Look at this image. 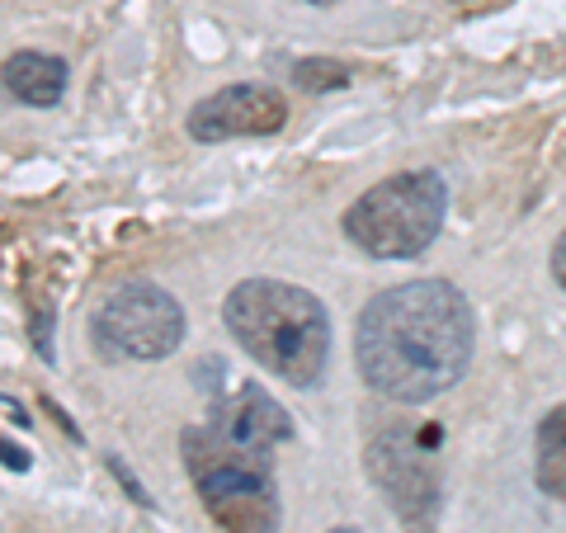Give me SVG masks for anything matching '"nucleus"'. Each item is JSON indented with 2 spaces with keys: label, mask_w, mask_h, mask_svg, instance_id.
<instances>
[{
  "label": "nucleus",
  "mask_w": 566,
  "mask_h": 533,
  "mask_svg": "<svg viewBox=\"0 0 566 533\" xmlns=\"http://www.w3.org/2000/svg\"><path fill=\"white\" fill-rule=\"evenodd\" d=\"M476 322L449 279H411L378 293L354 322V359L378 397L420 406L444 397L472 364Z\"/></svg>",
  "instance_id": "f257e3e1"
},
{
  "label": "nucleus",
  "mask_w": 566,
  "mask_h": 533,
  "mask_svg": "<svg viewBox=\"0 0 566 533\" xmlns=\"http://www.w3.org/2000/svg\"><path fill=\"white\" fill-rule=\"evenodd\" d=\"M227 331L255 364L293 387H312L331 359V316L307 289L283 279H245L222 302Z\"/></svg>",
  "instance_id": "f03ea898"
},
{
  "label": "nucleus",
  "mask_w": 566,
  "mask_h": 533,
  "mask_svg": "<svg viewBox=\"0 0 566 533\" xmlns=\"http://www.w3.org/2000/svg\"><path fill=\"white\" fill-rule=\"evenodd\" d=\"M185 468L199 487L203 510L232 533H274L279 529V482L274 449L241 443L232 435L193 425L185 430Z\"/></svg>",
  "instance_id": "7ed1b4c3"
},
{
  "label": "nucleus",
  "mask_w": 566,
  "mask_h": 533,
  "mask_svg": "<svg viewBox=\"0 0 566 533\" xmlns=\"http://www.w3.org/2000/svg\"><path fill=\"white\" fill-rule=\"evenodd\" d=\"M449 189L434 170H406L349 203L345 237L374 260H416L444 232Z\"/></svg>",
  "instance_id": "20e7f679"
},
{
  "label": "nucleus",
  "mask_w": 566,
  "mask_h": 533,
  "mask_svg": "<svg viewBox=\"0 0 566 533\" xmlns=\"http://www.w3.org/2000/svg\"><path fill=\"white\" fill-rule=\"evenodd\" d=\"M439 443H444L439 425H420V430L392 425V430L374 435L364 453L368 477H374L382 501L406 524V533H430L439 520V468H434Z\"/></svg>",
  "instance_id": "39448f33"
},
{
  "label": "nucleus",
  "mask_w": 566,
  "mask_h": 533,
  "mask_svg": "<svg viewBox=\"0 0 566 533\" xmlns=\"http://www.w3.org/2000/svg\"><path fill=\"white\" fill-rule=\"evenodd\" d=\"M185 331H189L185 307L151 279L123 283L95 312V345L109 359H137V364L166 359V354L180 349Z\"/></svg>",
  "instance_id": "423d86ee"
},
{
  "label": "nucleus",
  "mask_w": 566,
  "mask_h": 533,
  "mask_svg": "<svg viewBox=\"0 0 566 533\" xmlns=\"http://www.w3.org/2000/svg\"><path fill=\"white\" fill-rule=\"evenodd\" d=\"M289 123V100L274 85H222L218 95L189 109L193 142H227V137H270Z\"/></svg>",
  "instance_id": "0eeeda50"
},
{
  "label": "nucleus",
  "mask_w": 566,
  "mask_h": 533,
  "mask_svg": "<svg viewBox=\"0 0 566 533\" xmlns=\"http://www.w3.org/2000/svg\"><path fill=\"white\" fill-rule=\"evenodd\" d=\"M208 425L212 430H222V435H232V439H241V443H260V449H279V443L293 439L289 411H283V406L264 393L260 383L232 387V397L212 406Z\"/></svg>",
  "instance_id": "6e6552de"
},
{
  "label": "nucleus",
  "mask_w": 566,
  "mask_h": 533,
  "mask_svg": "<svg viewBox=\"0 0 566 533\" xmlns=\"http://www.w3.org/2000/svg\"><path fill=\"white\" fill-rule=\"evenodd\" d=\"M0 85L33 109H52L66 95V62L48 58V52H14L0 66Z\"/></svg>",
  "instance_id": "1a4fd4ad"
},
{
  "label": "nucleus",
  "mask_w": 566,
  "mask_h": 533,
  "mask_svg": "<svg viewBox=\"0 0 566 533\" xmlns=\"http://www.w3.org/2000/svg\"><path fill=\"white\" fill-rule=\"evenodd\" d=\"M534 439H538V463H534L538 491L553 495V501H566V401L538 420Z\"/></svg>",
  "instance_id": "9d476101"
},
{
  "label": "nucleus",
  "mask_w": 566,
  "mask_h": 533,
  "mask_svg": "<svg viewBox=\"0 0 566 533\" xmlns=\"http://www.w3.org/2000/svg\"><path fill=\"white\" fill-rule=\"evenodd\" d=\"M354 81V71L345 62L335 58H303L293 66V85L307 95H326V91H345V85Z\"/></svg>",
  "instance_id": "9b49d317"
},
{
  "label": "nucleus",
  "mask_w": 566,
  "mask_h": 533,
  "mask_svg": "<svg viewBox=\"0 0 566 533\" xmlns=\"http://www.w3.org/2000/svg\"><path fill=\"white\" fill-rule=\"evenodd\" d=\"M109 472L118 477V482H123V491H128V495H133V501H137V505H147V510H151V495H147V491H142V482H137V477H133L128 468H123V463H118V458H114V453H109Z\"/></svg>",
  "instance_id": "f8f14e48"
},
{
  "label": "nucleus",
  "mask_w": 566,
  "mask_h": 533,
  "mask_svg": "<svg viewBox=\"0 0 566 533\" xmlns=\"http://www.w3.org/2000/svg\"><path fill=\"white\" fill-rule=\"evenodd\" d=\"M0 463L14 468V472H29L33 468V458L24 449H14V439H0Z\"/></svg>",
  "instance_id": "ddd939ff"
},
{
  "label": "nucleus",
  "mask_w": 566,
  "mask_h": 533,
  "mask_svg": "<svg viewBox=\"0 0 566 533\" xmlns=\"http://www.w3.org/2000/svg\"><path fill=\"white\" fill-rule=\"evenodd\" d=\"M33 345H39V354L52 364V345H48V312H43V307L33 312Z\"/></svg>",
  "instance_id": "4468645a"
},
{
  "label": "nucleus",
  "mask_w": 566,
  "mask_h": 533,
  "mask_svg": "<svg viewBox=\"0 0 566 533\" xmlns=\"http://www.w3.org/2000/svg\"><path fill=\"white\" fill-rule=\"evenodd\" d=\"M553 279L566 289V232H562V237H557V245H553Z\"/></svg>",
  "instance_id": "2eb2a0df"
},
{
  "label": "nucleus",
  "mask_w": 566,
  "mask_h": 533,
  "mask_svg": "<svg viewBox=\"0 0 566 533\" xmlns=\"http://www.w3.org/2000/svg\"><path fill=\"white\" fill-rule=\"evenodd\" d=\"M303 6H335V0H303Z\"/></svg>",
  "instance_id": "dca6fc26"
},
{
  "label": "nucleus",
  "mask_w": 566,
  "mask_h": 533,
  "mask_svg": "<svg viewBox=\"0 0 566 533\" xmlns=\"http://www.w3.org/2000/svg\"><path fill=\"white\" fill-rule=\"evenodd\" d=\"M331 533H359V529H349V524H340V529H331Z\"/></svg>",
  "instance_id": "f3484780"
}]
</instances>
